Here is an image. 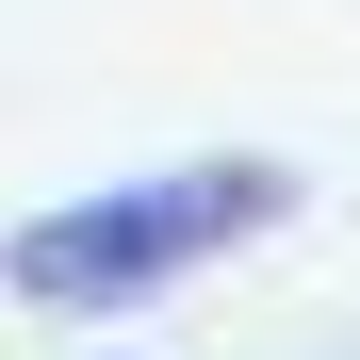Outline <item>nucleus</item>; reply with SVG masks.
Instances as JSON below:
<instances>
[{
    "instance_id": "f257e3e1",
    "label": "nucleus",
    "mask_w": 360,
    "mask_h": 360,
    "mask_svg": "<svg viewBox=\"0 0 360 360\" xmlns=\"http://www.w3.org/2000/svg\"><path fill=\"white\" fill-rule=\"evenodd\" d=\"M278 213H295L278 164H164V180H115V197L33 213L17 246H0V278H17L33 311H115V295H164L180 262L246 246V229H278Z\"/></svg>"
}]
</instances>
